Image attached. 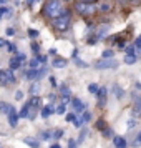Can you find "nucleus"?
Segmentation results:
<instances>
[{
    "label": "nucleus",
    "mask_w": 141,
    "mask_h": 148,
    "mask_svg": "<svg viewBox=\"0 0 141 148\" xmlns=\"http://www.w3.org/2000/svg\"><path fill=\"white\" fill-rule=\"evenodd\" d=\"M67 63H68V62L65 60V58H55V60H53V67L63 68V67H67Z\"/></svg>",
    "instance_id": "nucleus-17"
},
{
    "label": "nucleus",
    "mask_w": 141,
    "mask_h": 148,
    "mask_svg": "<svg viewBox=\"0 0 141 148\" xmlns=\"http://www.w3.org/2000/svg\"><path fill=\"white\" fill-rule=\"evenodd\" d=\"M23 143H27L30 148H38L40 147L38 140H33V138H30V136H28V138H23Z\"/></svg>",
    "instance_id": "nucleus-15"
},
{
    "label": "nucleus",
    "mask_w": 141,
    "mask_h": 148,
    "mask_svg": "<svg viewBox=\"0 0 141 148\" xmlns=\"http://www.w3.org/2000/svg\"><path fill=\"white\" fill-rule=\"evenodd\" d=\"M93 2H95V0H88V3H93Z\"/></svg>",
    "instance_id": "nucleus-51"
},
{
    "label": "nucleus",
    "mask_w": 141,
    "mask_h": 148,
    "mask_svg": "<svg viewBox=\"0 0 141 148\" xmlns=\"http://www.w3.org/2000/svg\"><path fill=\"white\" fill-rule=\"evenodd\" d=\"M87 136H88V130H87V128H83V130L80 132V136H78V143H83Z\"/></svg>",
    "instance_id": "nucleus-22"
},
{
    "label": "nucleus",
    "mask_w": 141,
    "mask_h": 148,
    "mask_svg": "<svg viewBox=\"0 0 141 148\" xmlns=\"http://www.w3.org/2000/svg\"><path fill=\"white\" fill-rule=\"evenodd\" d=\"M98 90H100V88H98L96 83H90V85H88V92H90V93H98Z\"/></svg>",
    "instance_id": "nucleus-26"
},
{
    "label": "nucleus",
    "mask_w": 141,
    "mask_h": 148,
    "mask_svg": "<svg viewBox=\"0 0 141 148\" xmlns=\"http://www.w3.org/2000/svg\"><path fill=\"white\" fill-rule=\"evenodd\" d=\"M50 83H52V87H57V80H55L53 77H50Z\"/></svg>",
    "instance_id": "nucleus-44"
},
{
    "label": "nucleus",
    "mask_w": 141,
    "mask_h": 148,
    "mask_svg": "<svg viewBox=\"0 0 141 148\" xmlns=\"http://www.w3.org/2000/svg\"><path fill=\"white\" fill-rule=\"evenodd\" d=\"M70 22H72L70 12H68V10H63L60 17H58V18H55L53 25H55V28H57L58 32H65V30L70 27Z\"/></svg>",
    "instance_id": "nucleus-2"
},
{
    "label": "nucleus",
    "mask_w": 141,
    "mask_h": 148,
    "mask_svg": "<svg viewBox=\"0 0 141 148\" xmlns=\"http://www.w3.org/2000/svg\"><path fill=\"white\" fill-rule=\"evenodd\" d=\"M65 110H67V108H65V103H61L60 107L57 108V112H55V113H58V115H63V113H65Z\"/></svg>",
    "instance_id": "nucleus-32"
},
{
    "label": "nucleus",
    "mask_w": 141,
    "mask_h": 148,
    "mask_svg": "<svg viewBox=\"0 0 141 148\" xmlns=\"http://www.w3.org/2000/svg\"><path fill=\"white\" fill-rule=\"evenodd\" d=\"M73 60H75V63H76L78 67H88V63H85L83 60H80L78 57H73Z\"/></svg>",
    "instance_id": "nucleus-28"
},
{
    "label": "nucleus",
    "mask_w": 141,
    "mask_h": 148,
    "mask_svg": "<svg viewBox=\"0 0 141 148\" xmlns=\"http://www.w3.org/2000/svg\"><path fill=\"white\" fill-rule=\"evenodd\" d=\"M52 113H53V108L50 107V105H48V107H43V108H42V116H43V118H48V116H50Z\"/></svg>",
    "instance_id": "nucleus-18"
},
{
    "label": "nucleus",
    "mask_w": 141,
    "mask_h": 148,
    "mask_svg": "<svg viewBox=\"0 0 141 148\" xmlns=\"http://www.w3.org/2000/svg\"><path fill=\"white\" fill-rule=\"evenodd\" d=\"M133 116L134 118L141 116V97L140 95H134V98H133Z\"/></svg>",
    "instance_id": "nucleus-7"
},
{
    "label": "nucleus",
    "mask_w": 141,
    "mask_h": 148,
    "mask_svg": "<svg viewBox=\"0 0 141 148\" xmlns=\"http://www.w3.org/2000/svg\"><path fill=\"white\" fill-rule=\"evenodd\" d=\"M113 95L118 98V100H121V98L125 97V90H123L120 85H114V87H113Z\"/></svg>",
    "instance_id": "nucleus-14"
},
{
    "label": "nucleus",
    "mask_w": 141,
    "mask_h": 148,
    "mask_svg": "<svg viewBox=\"0 0 141 148\" xmlns=\"http://www.w3.org/2000/svg\"><path fill=\"white\" fill-rule=\"evenodd\" d=\"M20 65H22V60L18 57H15V58L10 60V70H17V68H20Z\"/></svg>",
    "instance_id": "nucleus-16"
},
{
    "label": "nucleus",
    "mask_w": 141,
    "mask_h": 148,
    "mask_svg": "<svg viewBox=\"0 0 141 148\" xmlns=\"http://www.w3.org/2000/svg\"><path fill=\"white\" fill-rule=\"evenodd\" d=\"M76 12L81 15H91L95 12V5L93 3H88V2H78L76 3Z\"/></svg>",
    "instance_id": "nucleus-4"
},
{
    "label": "nucleus",
    "mask_w": 141,
    "mask_h": 148,
    "mask_svg": "<svg viewBox=\"0 0 141 148\" xmlns=\"http://www.w3.org/2000/svg\"><path fill=\"white\" fill-rule=\"evenodd\" d=\"M50 148H60V145H52Z\"/></svg>",
    "instance_id": "nucleus-48"
},
{
    "label": "nucleus",
    "mask_w": 141,
    "mask_h": 148,
    "mask_svg": "<svg viewBox=\"0 0 141 148\" xmlns=\"http://www.w3.org/2000/svg\"><path fill=\"white\" fill-rule=\"evenodd\" d=\"M113 55H114V52H113V50H105V52L101 53V58H111Z\"/></svg>",
    "instance_id": "nucleus-27"
},
{
    "label": "nucleus",
    "mask_w": 141,
    "mask_h": 148,
    "mask_svg": "<svg viewBox=\"0 0 141 148\" xmlns=\"http://www.w3.org/2000/svg\"><path fill=\"white\" fill-rule=\"evenodd\" d=\"M131 2H134V3H138V2H140V0H131Z\"/></svg>",
    "instance_id": "nucleus-50"
},
{
    "label": "nucleus",
    "mask_w": 141,
    "mask_h": 148,
    "mask_svg": "<svg viewBox=\"0 0 141 148\" xmlns=\"http://www.w3.org/2000/svg\"><path fill=\"white\" fill-rule=\"evenodd\" d=\"M81 123H83V120H81V118H78V116H76V118L73 120V125H75L76 128H80V127H81Z\"/></svg>",
    "instance_id": "nucleus-34"
},
{
    "label": "nucleus",
    "mask_w": 141,
    "mask_h": 148,
    "mask_svg": "<svg viewBox=\"0 0 141 148\" xmlns=\"http://www.w3.org/2000/svg\"><path fill=\"white\" fill-rule=\"evenodd\" d=\"M61 3L60 0H48L47 3H45V7H43V14L50 17V18H58L61 15Z\"/></svg>",
    "instance_id": "nucleus-1"
},
{
    "label": "nucleus",
    "mask_w": 141,
    "mask_h": 148,
    "mask_svg": "<svg viewBox=\"0 0 141 148\" xmlns=\"http://www.w3.org/2000/svg\"><path fill=\"white\" fill-rule=\"evenodd\" d=\"M38 35H40V32H38L37 28H28V37H30V38H37Z\"/></svg>",
    "instance_id": "nucleus-24"
},
{
    "label": "nucleus",
    "mask_w": 141,
    "mask_h": 148,
    "mask_svg": "<svg viewBox=\"0 0 141 148\" xmlns=\"http://www.w3.org/2000/svg\"><path fill=\"white\" fill-rule=\"evenodd\" d=\"M30 108H32V101H27V103L23 105V108L20 110V113H18V116H20V118H28V113H30Z\"/></svg>",
    "instance_id": "nucleus-12"
},
{
    "label": "nucleus",
    "mask_w": 141,
    "mask_h": 148,
    "mask_svg": "<svg viewBox=\"0 0 141 148\" xmlns=\"http://www.w3.org/2000/svg\"><path fill=\"white\" fill-rule=\"evenodd\" d=\"M134 145L138 147V145H141V132L138 133V136H136V141H134Z\"/></svg>",
    "instance_id": "nucleus-39"
},
{
    "label": "nucleus",
    "mask_w": 141,
    "mask_h": 148,
    "mask_svg": "<svg viewBox=\"0 0 141 148\" xmlns=\"http://www.w3.org/2000/svg\"><path fill=\"white\" fill-rule=\"evenodd\" d=\"M134 125H136V121H134V120H129V121H128V130H131Z\"/></svg>",
    "instance_id": "nucleus-40"
},
{
    "label": "nucleus",
    "mask_w": 141,
    "mask_h": 148,
    "mask_svg": "<svg viewBox=\"0 0 141 148\" xmlns=\"http://www.w3.org/2000/svg\"><path fill=\"white\" fill-rule=\"evenodd\" d=\"M134 45H136V48H138V50H141V35L138 37V38H136V42H134Z\"/></svg>",
    "instance_id": "nucleus-36"
},
{
    "label": "nucleus",
    "mask_w": 141,
    "mask_h": 148,
    "mask_svg": "<svg viewBox=\"0 0 141 148\" xmlns=\"http://www.w3.org/2000/svg\"><path fill=\"white\" fill-rule=\"evenodd\" d=\"M0 3H7V0H0Z\"/></svg>",
    "instance_id": "nucleus-49"
},
{
    "label": "nucleus",
    "mask_w": 141,
    "mask_h": 148,
    "mask_svg": "<svg viewBox=\"0 0 141 148\" xmlns=\"http://www.w3.org/2000/svg\"><path fill=\"white\" fill-rule=\"evenodd\" d=\"M35 2H38V0H27V3H28V5H30V7H32V5H33Z\"/></svg>",
    "instance_id": "nucleus-45"
},
{
    "label": "nucleus",
    "mask_w": 141,
    "mask_h": 148,
    "mask_svg": "<svg viewBox=\"0 0 141 148\" xmlns=\"http://www.w3.org/2000/svg\"><path fill=\"white\" fill-rule=\"evenodd\" d=\"M30 47H32V52H33V53H38V52H40V45H38L37 42H33Z\"/></svg>",
    "instance_id": "nucleus-31"
},
{
    "label": "nucleus",
    "mask_w": 141,
    "mask_h": 148,
    "mask_svg": "<svg viewBox=\"0 0 141 148\" xmlns=\"http://www.w3.org/2000/svg\"><path fill=\"white\" fill-rule=\"evenodd\" d=\"M61 136H63V130L58 128V130H55L53 132V138H61Z\"/></svg>",
    "instance_id": "nucleus-33"
},
{
    "label": "nucleus",
    "mask_w": 141,
    "mask_h": 148,
    "mask_svg": "<svg viewBox=\"0 0 141 148\" xmlns=\"http://www.w3.org/2000/svg\"><path fill=\"white\" fill-rule=\"evenodd\" d=\"M113 143L116 148H126V140L123 136H113Z\"/></svg>",
    "instance_id": "nucleus-13"
},
{
    "label": "nucleus",
    "mask_w": 141,
    "mask_h": 148,
    "mask_svg": "<svg viewBox=\"0 0 141 148\" xmlns=\"http://www.w3.org/2000/svg\"><path fill=\"white\" fill-rule=\"evenodd\" d=\"M60 95H61V98H63V103L70 101V98H72V92H70V88H68L65 83L60 85Z\"/></svg>",
    "instance_id": "nucleus-10"
},
{
    "label": "nucleus",
    "mask_w": 141,
    "mask_h": 148,
    "mask_svg": "<svg viewBox=\"0 0 141 148\" xmlns=\"http://www.w3.org/2000/svg\"><path fill=\"white\" fill-rule=\"evenodd\" d=\"M96 128H98V130H106V123L103 120H98L96 121Z\"/></svg>",
    "instance_id": "nucleus-30"
},
{
    "label": "nucleus",
    "mask_w": 141,
    "mask_h": 148,
    "mask_svg": "<svg viewBox=\"0 0 141 148\" xmlns=\"http://www.w3.org/2000/svg\"><path fill=\"white\" fill-rule=\"evenodd\" d=\"M81 120H83V123H85V121H90V120H91V113H90V112H83Z\"/></svg>",
    "instance_id": "nucleus-29"
},
{
    "label": "nucleus",
    "mask_w": 141,
    "mask_h": 148,
    "mask_svg": "<svg viewBox=\"0 0 141 148\" xmlns=\"http://www.w3.org/2000/svg\"><path fill=\"white\" fill-rule=\"evenodd\" d=\"M10 107H12V105H8V103H5V101H0V112H2V113L8 115V110H10Z\"/></svg>",
    "instance_id": "nucleus-19"
},
{
    "label": "nucleus",
    "mask_w": 141,
    "mask_h": 148,
    "mask_svg": "<svg viewBox=\"0 0 141 148\" xmlns=\"http://www.w3.org/2000/svg\"><path fill=\"white\" fill-rule=\"evenodd\" d=\"M125 45H126L125 40H118V47H120V48H125Z\"/></svg>",
    "instance_id": "nucleus-43"
},
{
    "label": "nucleus",
    "mask_w": 141,
    "mask_h": 148,
    "mask_svg": "<svg viewBox=\"0 0 141 148\" xmlns=\"http://www.w3.org/2000/svg\"><path fill=\"white\" fill-rule=\"evenodd\" d=\"M38 92H40V85H38V83H33V85L30 87V93L33 95V97H37Z\"/></svg>",
    "instance_id": "nucleus-23"
},
{
    "label": "nucleus",
    "mask_w": 141,
    "mask_h": 148,
    "mask_svg": "<svg viewBox=\"0 0 141 148\" xmlns=\"http://www.w3.org/2000/svg\"><path fill=\"white\" fill-rule=\"evenodd\" d=\"M72 107H73V113L75 115H80L85 112V103L80 100V98H73L72 100Z\"/></svg>",
    "instance_id": "nucleus-8"
},
{
    "label": "nucleus",
    "mask_w": 141,
    "mask_h": 148,
    "mask_svg": "<svg viewBox=\"0 0 141 148\" xmlns=\"http://www.w3.org/2000/svg\"><path fill=\"white\" fill-rule=\"evenodd\" d=\"M48 98H50V101H55V100H57V97H55V95H53V93L50 95V97H48Z\"/></svg>",
    "instance_id": "nucleus-46"
},
{
    "label": "nucleus",
    "mask_w": 141,
    "mask_h": 148,
    "mask_svg": "<svg viewBox=\"0 0 141 148\" xmlns=\"http://www.w3.org/2000/svg\"><path fill=\"white\" fill-rule=\"evenodd\" d=\"M75 118H76V115H75V113H68V115H67V120H68V121H73Z\"/></svg>",
    "instance_id": "nucleus-37"
},
{
    "label": "nucleus",
    "mask_w": 141,
    "mask_h": 148,
    "mask_svg": "<svg viewBox=\"0 0 141 148\" xmlns=\"http://www.w3.org/2000/svg\"><path fill=\"white\" fill-rule=\"evenodd\" d=\"M42 140H52V138H53V132H47V130H45V132H42Z\"/></svg>",
    "instance_id": "nucleus-21"
},
{
    "label": "nucleus",
    "mask_w": 141,
    "mask_h": 148,
    "mask_svg": "<svg viewBox=\"0 0 141 148\" xmlns=\"http://www.w3.org/2000/svg\"><path fill=\"white\" fill-rule=\"evenodd\" d=\"M45 72H47V68H38V70H35V68H30V70H27L25 72V78H30V80H33V78H40V77H43L45 75Z\"/></svg>",
    "instance_id": "nucleus-6"
},
{
    "label": "nucleus",
    "mask_w": 141,
    "mask_h": 148,
    "mask_svg": "<svg viewBox=\"0 0 141 148\" xmlns=\"http://www.w3.org/2000/svg\"><path fill=\"white\" fill-rule=\"evenodd\" d=\"M125 63H126V65L136 63V55H126V57H125Z\"/></svg>",
    "instance_id": "nucleus-20"
},
{
    "label": "nucleus",
    "mask_w": 141,
    "mask_h": 148,
    "mask_svg": "<svg viewBox=\"0 0 141 148\" xmlns=\"http://www.w3.org/2000/svg\"><path fill=\"white\" fill-rule=\"evenodd\" d=\"M14 82H15V77L12 70H0V85L7 87L8 83H14Z\"/></svg>",
    "instance_id": "nucleus-5"
},
{
    "label": "nucleus",
    "mask_w": 141,
    "mask_h": 148,
    "mask_svg": "<svg viewBox=\"0 0 141 148\" xmlns=\"http://www.w3.org/2000/svg\"><path fill=\"white\" fill-rule=\"evenodd\" d=\"M18 113H17V110H15L14 107H10V110H8V123H10V127H17V123H18Z\"/></svg>",
    "instance_id": "nucleus-9"
},
{
    "label": "nucleus",
    "mask_w": 141,
    "mask_h": 148,
    "mask_svg": "<svg viewBox=\"0 0 141 148\" xmlns=\"http://www.w3.org/2000/svg\"><path fill=\"white\" fill-rule=\"evenodd\" d=\"M7 45H8V50H10V52H15V50H17L15 43H7Z\"/></svg>",
    "instance_id": "nucleus-41"
},
{
    "label": "nucleus",
    "mask_w": 141,
    "mask_h": 148,
    "mask_svg": "<svg viewBox=\"0 0 141 148\" xmlns=\"http://www.w3.org/2000/svg\"><path fill=\"white\" fill-rule=\"evenodd\" d=\"M106 88L105 87H101L100 90H98V105H101V107H103V105H105V103H106Z\"/></svg>",
    "instance_id": "nucleus-11"
},
{
    "label": "nucleus",
    "mask_w": 141,
    "mask_h": 148,
    "mask_svg": "<svg viewBox=\"0 0 141 148\" xmlns=\"http://www.w3.org/2000/svg\"><path fill=\"white\" fill-rule=\"evenodd\" d=\"M5 34H7V35H10V37H12V35H15V30H14V28H10V27H8L7 30H5Z\"/></svg>",
    "instance_id": "nucleus-38"
},
{
    "label": "nucleus",
    "mask_w": 141,
    "mask_h": 148,
    "mask_svg": "<svg viewBox=\"0 0 141 148\" xmlns=\"http://www.w3.org/2000/svg\"><path fill=\"white\" fill-rule=\"evenodd\" d=\"M40 63H42V62L38 60V58H33V60H30V68H35V70H38Z\"/></svg>",
    "instance_id": "nucleus-25"
},
{
    "label": "nucleus",
    "mask_w": 141,
    "mask_h": 148,
    "mask_svg": "<svg viewBox=\"0 0 141 148\" xmlns=\"http://www.w3.org/2000/svg\"><path fill=\"white\" fill-rule=\"evenodd\" d=\"M68 148H76V143H75V140H70V141H68Z\"/></svg>",
    "instance_id": "nucleus-42"
},
{
    "label": "nucleus",
    "mask_w": 141,
    "mask_h": 148,
    "mask_svg": "<svg viewBox=\"0 0 141 148\" xmlns=\"http://www.w3.org/2000/svg\"><path fill=\"white\" fill-rule=\"evenodd\" d=\"M120 65L118 62L114 60V58H101L95 63V67L98 68V70H108V68H116Z\"/></svg>",
    "instance_id": "nucleus-3"
},
{
    "label": "nucleus",
    "mask_w": 141,
    "mask_h": 148,
    "mask_svg": "<svg viewBox=\"0 0 141 148\" xmlns=\"http://www.w3.org/2000/svg\"><path fill=\"white\" fill-rule=\"evenodd\" d=\"M3 45H7V42L3 40V38H0V47H3Z\"/></svg>",
    "instance_id": "nucleus-47"
},
{
    "label": "nucleus",
    "mask_w": 141,
    "mask_h": 148,
    "mask_svg": "<svg viewBox=\"0 0 141 148\" xmlns=\"http://www.w3.org/2000/svg\"><path fill=\"white\" fill-rule=\"evenodd\" d=\"M23 98V92L22 90H17V93H15V100H22Z\"/></svg>",
    "instance_id": "nucleus-35"
}]
</instances>
